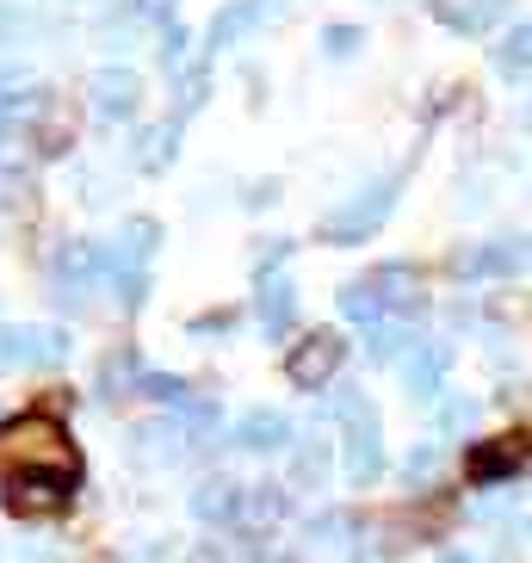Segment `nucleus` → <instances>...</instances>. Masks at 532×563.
Wrapping results in <instances>:
<instances>
[{
	"label": "nucleus",
	"mask_w": 532,
	"mask_h": 563,
	"mask_svg": "<svg viewBox=\"0 0 532 563\" xmlns=\"http://www.w3.org/2000/svg\"><path fill=\"white\" fill-rule=\"evenodd\" d=\"M32 471H56V477H81V459L68 446V433L51 415H13L0 421V477H32Z\"/></svg>",
	"instance_id": "1"
},
{
	"label": "nucleus",
	"mask_w": 532,
	"mask_h": 563,
	"mask_svg": "<svg viewBox=\"0 0 532 563\" xmlns=\"http://www.w3.org/2000/svg\"><path fill=\"white\" fill-rule=\"evenodd\" d=\"M397 186H402V167H397V174H384V180H372L366 192H353L347 205H334V211L322 217V242H341V249L366 242L384 217H390V205H397Z\"/></svg>",
	"instance_id": "2"
},
{
	"label": "nucleus",
	"mask_w": 532,
	"mask_h": 563,
	"mask_svg": "<svg viewBox=\"0 0 532 563\" xmlns=\"http://www.w3.org/2000/svg\"><path fill=\"white\" fill-rule=\"evenodd\" d=\"M378 298V310L384 316H397V322H409V316H421L428 310V273L421 266H409V261H390V266H378L372 279H359Z\"/></svg>",
	"instance_id": "3"
},
{
	"label": "nucleus",
	"mask_w": 532,
	"mask_h": 563,
	"mask_svg": "<svg viewBox=\"0 0 532 563\" xmlns=\"http://www.w3.org/2000/svg\"><path fill=\"white\" fill-rule=\"evenodd\" d=\"M341 353H347V341L341 334H303L298 347H291V360H285V378L298 384V390H329V378L341 372Z\"/></svg>",
	"instance_id": "4"
},
{
	"label": "nucleus",
	"mask_w": 532,
	"mask_h": 563,
	"mask_svg": "<svg viewBox=\"0 0 532 563\" xmlns=\"http://www.w3.org/2000/svg\"><path fill=\"white\" fill-rule=\"evenodd\" d=\"M527 242L520 235H496V242H477V249H458L452 254V273L458 279H508V273H520L527 266Z\"/></svg>",
	"instance_id": "5"
},
{
	"label": "nucleus",
	"mask_w": 532,
	"mask_h": 563,
	"mask_svg": "<svg viewBox=\"0 0 532 563\" xmlns=\"http://www.w3.org/2000/svg\"><path fill=\"white\" fill-rule=\"evenodd\" d=\"M68 489H75V477H56V471L7 477V508H13L19 520H44V514H56L68 501Z\"/></svg>",
	"instance_id": "6"
},
{
	"label": "nucleus",
	"mask_w": 532,
	"mask_h": 563,
	"mask_svg": "<svg viewBox=\"0 0 532 563\" xmlns=\"http://www.w3.org/2000/svg\"><path fill=\"white\" fill-rule=\"evenodd\" d=\"M520 464H532V433H501V440L470 446L465 471H470V483H501V477H514Z\"/></svg>",
	"instance_id": "7"
},
{
	"label": "nucleus",
	"mask_w": 532,
	"mask_h": 563,
	"mask_svg": "<svg viewBox=\"0 0 532 563\" xmlns=\"http://www.w3.org/2000/svg\"><path fill=\"white\" fill-rule=\"evenodd\" d=\"M68 353L63 329H0V372L7 365H56Z\"/></svg>",
	"instance_id": "8"
},
{
	"label": "nucleus",
	"mask_w": 532,
	"mask_h": 563,
	"mask_svg": "<svg viewBox=\"0 0 532 563\" xmlns=\"http://www.w3.org/2000/svg\"><path fill=\"white\" fill-rule=\"evenodd\" d=\"M106 273V249L100 242H68L63 254H56V291H63V303H81L87 285Z\"/></svg>",
	"instance_id": "9"
},
{
	"label": "nucleus",
	"mask_w": 532,
	"mask_h": 563,
	"mask_svg": "<svg viewBox=\"0 0 532 563\" xmlns=\"http://www.w3.org/2000/svg\"><path fill=\"white\" fill-rule=\"evenodd\" d=\"M87 93H93V112L100 118H131L136 100H143V81H136V68L112 63V68H100V75L87 81Z\"/></svg>",
	"instance_id": "10"
},
{
	"label": "nucleus",
	"mask_w": 532,
	"mask_h": 563,
	"mask_svg": "<svg viewBox=\"0 0 532 563\" xmlns=\"http://www.w3.org/2000/svg\"><path fill=\"white\" fill-rule=\"evenodd\" d=\"M341 464H347L353 483H372L384 471V433H378V415H372V409L347 421V459H341Z\"/></svg>",
	"instance_id": "11"
},
{
	"label": "nucleus",
	"mask_w": 532,
	"mask_h": 563,
	"mask_svg": "<svg viewBox=\"0 0 532 563\" xmlns=\"http://www.w3.org/2000/svg\"><path fill=\"white\" fill-rule=\"evenodd\" d=\"M273 13H279V0H230V7L211 19V32H204V51H230L235 37H248L254 25H266Z\"/></svg>",
	"instance_id": "12"
},
{
	"label": "nucleus",
	"mask_w": 532,
	"mask_h": 563,
	"mask_svg": "<svg viewBox=\"0 0 532 563\" xmlns=\"http://www.w3.org/2000/svg\"><path fill=\"white\" fill-rule=\"evenodd\" d=\"M446 365H452V347H446V341H428V347L402 353V384H409V397H415V402H433V397H440Z\"/></svg>",
	"instance_id": "13"
},
{
	"label": "nucleus",
	"mask_w": 532,
	"mask_h": 563,
	"mask_svg": "<svg viewBox=\"0 0 532 563\" xmlns=\"http://www.w3.org/2000/svg\"><path fill=\"white\" fill-rule=\"evenodd\" d=\"M242 501H248V489L235 477H204L199 489H192V514H199L204 527H230V520H242Z\"/></svg>",
	"instance_id": "14"
},
{
	"label": "nucleus",
	"mask_w": 532,
	"mask_h": 563,
	"mask_svg": "<svg viewBox=\"0 0 532 563\" xmlns=\"http://www.w3.org/2000/svg\"><path fill=\"white\" fill-rule=\"evenodd\" d=\"M230 440L242 452H285V446H291V421H285L279 409H248L242 421H235Z\"/></svg>",
	"instance_id": "15"
},
{
	"label": "nucleus",
	"mask_w": 532,
	"mask_h": 563,
	"mask_svg": "<svg viewBox=\"0 0 532 563\" xmlns=\"http://www.w3.org/2000/svg\"><path fill=\"white\" fill-rule=\"evenodd\" d=\"M508 13V0H433V19L452 32H489Z\"/></svg>",
	"instance_id": "16"
},
{
	"label": "nucleus",
	"mask_w": 532,
	"mask_h": 563,
	"mask_svg": "<svg viewBox=\"0 0 532 563\" xmlns=\"http://www.w3.org/2000/svg\"><path fill=\"white\" fill-rule=\"evenodd\" d=\"M174 155H180V124H174V118H167V124H149V131H136V143H131V162L143 167V174H162Z\"/></svg>",
	"instance_id": "17"
},
{
	"label": "nucleus",
	"mask_w": 532,
	"mask_h": 563,
	"mask_svg": "<svg viewBox=\"0 0 532 563\" xmlns=\"http://www.w3.org/2000/svg\"><path fill=\"white\" fill-rule=\"evenodd\" d=\"M261 322L266 334H285L291 322H298V291H291V279H273V273H261Z\"/></svg>",
	"instance_id": "18"
},
{
	"label": "nucleus",
	"mask_w": 532,
	"mask_h": 563,
	"mask_svg": "<svg viewBox=\"0 0 532 563\" xmlns=\"http://www.w3.org/2000/svg\"><path fill=\"white\" fill-rule=\"evenodd\" d=\"M409 341H415V329H409V322H397V316H384V322H372V329H366V353L378 365L402 360V353H409Z\"/></svg>",
	"instance_id": "19"
},
{
	"label": "nucleus",
	"mask_w": 532,
	"mask_h": 563,
	"mask_svg": "<svg viewBox=\"0 0 532 563\" xmlns=\"http://www.w3.org/2000/svg\"><path fill=\"white\" fill-rule=\"evenodd\" d=\"M496 68H501V75H527V68H532V19H527V25H514V32L496 44Z\"/></svg>",
	"instance_id": "20"
},
{
	"label": "nucleus",
	"mask_w": 532,
	"mask_h": 563,
	"mask_svg": "<svg viewBox=\"0 0 532 563\" xmlns=\"http://www.w3.org/2000/svg\"><path fill=\"white\" fill-rule=\"evenodd\" d=\"M204 100H211V75H204V63H186V81H180V93H174V124L192 118Z\"/></svg>",
	"instance_id": "21"
},
{
	"label": "nucleus",
	"mask_w": 532,
	"mask_h": 563,
	"mask_svg": "<svg viewBox=\"0 0 532 563\" xmlns=\"http://www.w3.org/2000/svg\"><path fill=\"white\" fill-rule=\"evenodd\" d=\"M353 514H322V520H310V551H347L353 539Z\"/></svg>",
	"instance_id": "22"
},
{
	"label": "nucleus",
	"mask_w": 532,
	"mask_h": 563,
	"mask_svg": "<svg viewBox=\"0 0 532 563\" xmlns=\"http://www.w3.org/2000/svg\"><path fill=\"white\" fill-rule=\"evenodd\" d=\"M341 316H347V322H359V329H372V322H384L378 298H372V291H366L359 279H353L347 291H341Z\"/></svg>",
	"instance_id": "23"
},
{
	"label": "nucleus",
	"mask_w": 532,
	"mask_h": 563,
	"mask_svg": "<svg viewBox=\"0 0 532 563\" xmlns=\"http://www.w3.org/2000/svg\"><path fill=\"white\" fill-rule=\"evenodd\" d=\"M124 378H136V353L131 347H118L112 360L100 365V397H118V390H124Z\"/></svg>",
	"instance_id": "24"
},
{
	"label": "nucleus",
	"mask_w": 532,
	"mask_h": 563,
	"mask_svg": "<svg viewBox=\"0 0 532 563\" xmlns=\"http://www.w3.org/2000/svg\"><path fill=\"white\" fill-rule=\"evenodd\" d=\"M366 409H372V402H366V390H359V384H334V390H329V415L341 421V428H347L353 415H366Z\"/></svg>",
	"instance_id": "25"
},
{
	"label": "nucleus",
	"mask_w": 532,
	"mask_h": 563,
	"mask_svg": "<svg viewBox=\"0 0 532 563\" xmlns=\"http://www.w3.org/2000/svg\"><path fill=\"white\" fill-rule=\"evenodd\" d=\"M143 397H155V402H174V409H180V402L192 397V384L167 378V372H149V378H143Z\"/></svg>",
	"instance_id": "26"
},
{
	"label": "nucleus",
	"mask_w": 532,
	"mask_h": 563,
	"mask_svg": "<svg viewBox=\"0 0 532 563\" xmlns=\"http://www.w3.org/2000/svg\"><path fill=\"white\" fill-rule=\"evenodd\" d=\"M465 428H477V402H470V397L440 402V433H465Z\"/></svg>",
	"instance_id": "27"
},
{
	"label": "nucleus",
	"mask_w": 532,
	"mask_h": 563,
	"mask_svg": "<svg viewBox=\"0 0 532 563\" xmlns=\"http://www.w3.org/2000/svg\"><path fill=\"white\" fill-rule=\"evenodd\" d=\"M162 63L174 68V75H180V68L192 63V37H186L180 25H167V32H162Z\"/></svg>",
	"instance_id": "28"
},
{
	"label": "nucleus",
	"mask_w": 532,
	"mask_h": 563,
	"mask_svg": "<svg viewBox=\"0 0 532 563\" xmlns=\"http://www.w3.org/2000/svg\"><path fill=\"white\" fill-rule=\"evenodd\" d=\"M317 477H322V446H298V452H291V483L310 489Z\"/></svg>",
	"instance_id": "29"
},
{
	"label": "nucleus",
	"mask_w": 532,
	"mask_h": 563,
	"mask_svg": "<svg viewBox=\"0 0 532 563\" xmlns=\"http://www.w3.org/2000/svg\"><path fill=\"white\" fill-rule=\"evenodd\" d=\"M433 471H440V446H428V440H421V446L409 452V459H402V477L421 483V477H433Z\"/></svg>",
	"instance_id": "30"
},
{
	"label": "nucleus",
	"mask_w": 532,
	"mask_h": 563,
	"mask_svg": "<svg viewBox=\"0 0 532 563\" xmlns=\"http://www.w3.org/2000/svg\"><path fill=\"white\" fill-rule=\"evenodd\" d=\"M322 51H329V56H353V51H359V32H353V25H329V32H322Z\"/></svg>",
	"instance_id": "31"
},
{
	"label": "nucleus",
	"mask_w": 532,
	"mask_h": 563,
	"mask_svg": "<svg viewBox=\"0 0 532 563\" xmlns=\"http://www.w3.org/2000/svg\"><path fill=\"white\" fill-rule=\"evenodd\" d=\"M136 13H143V19H167V0H136Z\"/></svg>",
	"instance_id": "32"
},
{
	"label": "nucleus",
	"mask_w": 532,
	"mask_h": 563,
	"mask_svg": "<svg viewBox=\"0 0 532 563\" xmlns=\"http://www.w3.org/2000/svg\"><path fill=\"white\" fill-rule=\"evenodd\" d=\"M440 563H477V558H465V551H440Z\"/></svg>",
	"instance_id": "33"
},
{
	"label": "nucleus",
	"mask_w": 532,
	"mask_h": 563,
	"mask_svg": "<svg viewBox=\"0 0 532 563\" xmlns=\"http://www.w3.org/2000/svg\"><path fill=\"white\" fill-rule=\"evenodd\" d=\"M0 223H13V211H0Z\"/></svg>",
	"instance_id": "34"
}]
</instances>
